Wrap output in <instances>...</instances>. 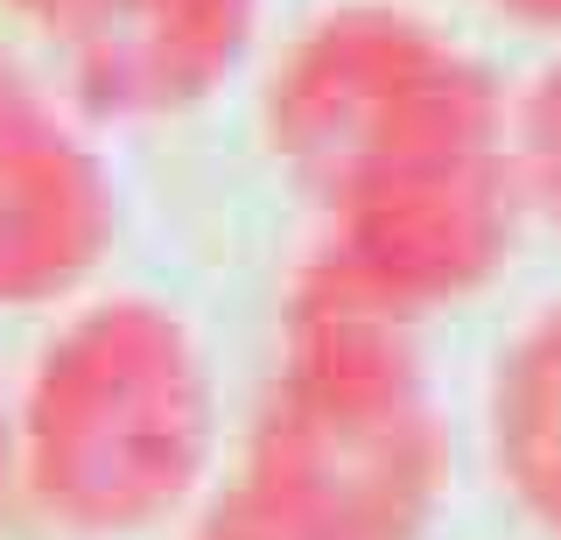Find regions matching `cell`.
Masks as SVG:
<instances>
[{
    "mask_svg": "<svg viewBox=\"0 0 561 540\" xmlns=\"http://www.w3.org/2000/svg\"><path fill=\"white\" fill-rule=\"evenodd\" d=\"M92 119H175L239 71L260 0H14Z\"/></svg>",
    "mask_w": 561,
    "mask_h": 540,
    "instance_id": "obj_5",
    "label": "cell"
},
{
    "mask_svg": "<svg viewBox=\"0 0 561 540\" xmlns=\"http://www.w3.org/2000/svg\"><path fill=\"white\" fill-rule=\"evenodd\" d=\"M113 232V169L0 49V309L64 302L84 274H99Z\"/></svg>",
    "mask_w": 561,
    "mask_h": 540,
    "instance_id": "obj_4",
    "label": "cell"
},
{
    "mask_svg": "<svg viewBox=\"0 0 561 540\" xmlns=\"http://www.w3.org/2000/svg\"><path fill=\"white\" fill-rule=\"evenodd\" d=\"M499 14H513V22H526V28H554L561 36V0H491Z\"/></svg>",
    "mask_w": 561,
    "mask_h": 540,
    "instance_id": "obj_9",
    "label": "cell"
},
{
    "mask_svg": "<svg viewBox=\"0 0 561 540\" xmlns=\"http://www.w3.org/2000/svg\"><path fill=\"white\" fill-rule=\"evenodd\" d=\"M210 372L190 323L148 295H105L43 344L14 414L22 484L78 540L148 533L210 463Z\"/></svg>",
    "mask_w": 561,
    "mask_h": 540,
    "instance_id": "obj_3",
    "label": "cell"
},
{
    "mask_svg": "<svg viewBox=\"0 0 561 540\" xmlns=\"http://www.w3.org/2000/svg\"><path fill=\"white\" fill-rule=\"evenodd\" d=\"M408 330L309 288L288 302L239 484L316 540H421L443 505L449 428Z\"/></svg>",
    "mask_w": 561,
    "mask_h": 540,
    "instance_id": "obj_2",
    "label": "cell"
},
{
    "mask_svg": "<svg viewBox=\"0 0 561 540\" xmlns=\"http://www.w3.org/2000/svg\"><path fill=\"white\" fill-rule=\"evenodd\" d=\"M14 478H22V435H14V414L0 407V498H8Z\"/></svg>",
    "mask_w": 561,
    "mask_h": 540,
    "instance_id": "obj_10",
    "label": "cell"
},
{
    "mask_svg": "<svg viewBox=\"0 0 561 540\" xmlns=\"http://www.w3.org/2000/svg\"><path fill=\"white\" fill-rule=\"evenodd\" d=\"M554 533H561V527H554Z\"/></svg>",
    "mask_w": 561,
    "mask_h": 540,
    "instance_id": "obj_11",
    "label": "cell"
},
{
    "mask_svg": "<svg viewBox=\"0 0 561 540\" xmlns=\"http://www.w3.org/2000/svg\"><path fill=\"white\" fill-rule=\"evenodd\" d=\"M484 422H491V463L513 484V498L534 519L561 527V302H548L499 352Z\"/></svg>",
    "mask_w": 561,
    "mask_h": 540,
    "instance_id": "obj_6",
    "label": "cell"
},
{
    "mask_svg": "<svg viewBox=\"0 0 561 540\" xmlns=\"http://www.w3.org/2000/svg\"><path fill=\"white\" fill-rule=\"evenodd\" d=\"M267 148L316 211L309 295L414 323L478 295L526 218L513 99L456 36L400 8H330L260 99Z\"/></svg>",
    "mask_w": 561,
    "mask_h": 540,
    "instance_id": "obj_1",
    "label": "cell"
},
{
    "mask_svg": "<svg viewBox=\"0 0 561 540\" xmlns=\"http://www.w3.org/2000/svg\"><path fill=\"white\" fill-rule=\"evenodd\" d=\"M190 540H316V533H302L288 513H274L260 492L232 484V492H225V498L204 513V527L190 533Z\"/></svg>",
    "mask_w": 561,
    "mask_h": 540,
    "instance_id": "obj_8",
    "label": "cell"
},
{
    "mask_svg": "<svg viewBox=\"0 0 561 540\" xmlns=\"http://www.w3.org/2000/svg\"><path fill=\"white\" fill-rule=\"evenodd\" d=\"M513 169L526 218L561 232V57H548L513 99Z\"/></svg>",
    "mask_w": 561,
    "mask_h": 540,
    "instance_id": "obj_7",
    "label": "cell"
}]
</instances>
